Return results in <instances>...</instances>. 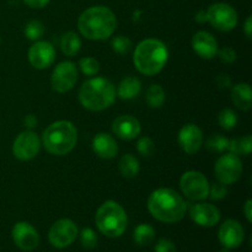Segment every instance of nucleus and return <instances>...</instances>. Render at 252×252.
Returning a JSON list of instances; mask_svg holds the SVG:
<instances>
[{
	"instance_id": "6ab92c4d",
	"label": "nucleus",
	"mask_w": 252,
	"mask_h": 252,
	"mask_svg": "<svg viewBox=\"0 0 252 252\" xmlns=\"http://www.w3.org/2000/svg\"><path fill=\"white\" fill-rule=\"evenodd\" d=\"M192 48L201 58L212 59L218 53V42L209 32L199 31L192 38Z\"/></svg>"
},
{
	"instance_id": "412c9836",
	"label": "nucleus",
	"mask_w": 252,
	"mask_h": 252,
	"mask_svg": "<svg viewBox=\"0 0 252 252\" xmlns=\"http://www.w3.org/2000/svg\"><path fill=\"white\" fill-rule=\"evenodd\" d=\"M251 88L249 84H236L231 89V100L238 108L243 111H249L251 108Z\"/></svg>"
},
{
	"instance_id": "c756f323",
	"label": "nucleus",
	"mask_w": 252,
	"mask_h": 252,
	"mask_svg": "<svg viewBox=\"0 0 252 252\" xmlns=\"http://www.w3.org/2000/svg\"><path fill=\"white\" fill-rule=\"evenodd\" d=\"M79 66H80V70L85 75L89 76L95 75L100 70V64H98V62L95 58H91V57H85V58L80 59Z\"/></svg>"
},
{
	"instance_id": "79ce46f5",
	"label": "nucleus",
	"mask_w": 252,
	"mask_h": 252,
	"mask_svg": "<svg viewBox=\"0 0 252 252\" xmlns=\"http://www.w3.org/2000/svg\"><path fill=\"white\" fill-rule=\"evenodd\" d=\"M25 125H26L29 128L36 127V125H37L36 117H34L33 115H29L26 118H25Z\"/></svg>"
},
{
	"instance_id": "4be33fe9",
	"label": "nucleus",
	"mask_w": 252,
	"mask_h": 252,
	"mask_svg": "<svg viewBox=\"0 0 252 252\" xmlns=\"http://www.w3.org/2000/svg\"><path fill=\"white\" fill-rule=\"evenodd\" d=\"M140 90H142V84H140L139 79L134 78V76H128L120 83L117 94L122 100H132L139 95Z\"/></svg>"
},
{
	"instance_id": "c85d7f7f",
	"label": "nucleus",
	"mask_w": 252,
	"mask_h": 252,
	"mask_svg": "<svg viewBox=\"0 0 252 252\" xmlns=\"http://www.w3.org/2000/svg\"><path fill=\"white\" fill-rule=\"evenodd\" d=\"M25 34L27 38L36 41L44 34V25L38 20H32L25 27Z\"/></svg>"
},
{
	"instance_id": "cd10ccee",
	"label": "nucleus",
	"mask_w": 252,
	"mask_h": 252,
	"mask_svg": "<svg viewBox=\"0 0 252 252\" xmlns=\"http://www.w3.org/2000/svg\"><path fill=\"white\" fill-rule=\"evenodd\" d=\"M206 145L211 152L223 153L224 150L228 149L229 140L220 134H213L207 139Z\"/></svg>"
},
{
	"instance_id": "bb28decb",
	"label": "nucleus",
	"mask_w": 252,
	"mask_h": 252,
	"mask_svg": "<svg viewBox=\"0 0 252 252\" xmlns=\"http://www.w3.org/2000/svg\"><path fill=\"white\" fill-rule=\"evenodd\" d=\"M218 121L221 128H224L226 130H230L233 128H235L236 123H238V116H236V113L233 110L225 108V110H223L219 113Z\"/></svg>"
},
{
	"instance_id": "4468645a",
	"label": "nucleus",
	"mask_w": 252,
	"mask_h": 252,
	"mask_svg": "<svg viewBox=\"0 0 252 252\" xmlns=\"http://www.w3.org/2000/svg\"><path fill=\"white\" fill-rule=\"evenodd\" d=\"M56 59V49L47 41H38L32 44L29 51V61L36 69H47Z\"/></svg>"
},
{
	"instance_id": "f03ea898",
	"label": "nucleus",
	"mask_w": 252,
	"mask_h": 252,
	"mask_svg": "<svg viewBox=\"0 0 252 252\" xmlns=\"http://www.w3.org/2000/svg\"><path fill=\"white\" fill-rule=\"evenodd\" d=\"M148 209L155 219L171 224L184 219L187 204L174 189H159L150 194Z\"/></svg>"
},
{
	"instance_id": "6e6552de",
	"label": "nucleus",
	"mask_w": 252,
	"mask_h": 252,
	"mask_svg": "<svg viewBox=\"0 0 252 252\" xmlns=\"http://www.w3.org/2000/svg\"><path fill=\"white\" fill-rule=\"evenodd\" d=\"M207 20L219 31H230L238 25V14L229 4L217 2L207 10Z\"/></svg>"
},
{
	"instance_id": "a211bd4d",
	"label": "nucleus",
	"mask_w": 252,
	"mask_h": 252,
	"mask_svg": "<svg viewBox=\"0 0 252 252\" xmlns=\"http://www.w3.org/2000/svg\"><path fill=\"white\" fill-rule=\"evenodd\" d=\"M140 123L130 115L118 116L112 125V130L118 138L123 140H132L140 134Z\"/></svg>"
},
{
	"instance_id": "ea45409f",
	"label": "nucleus",
	"mask_w": 252,
	"mask_h": 252,
	"mask_svg": "<svg viewBox=\"0 0 252 252\" xmlns=\"http://www.w3.org/2000/svg\"><path fill=\"white\" fill-rule=\"evenodd\" d=\"M244 213H245L246 219H248L249 223L252 221V201L251 199H248L245 203V207H244Z\"/></svg>"
},
{
	"instance_id": "aec40b11",
	"label": "nucleus",
	"mask_w": 252,
	"mask_h": 252,
	"mask_svg": "<svg viewBox=\"0 0 252 252\" xmlns=\"http://www.w3.org/2000/svg\"><path fill=\"white\" fill-rule=\"evenodd\" d=\"M93 149L102 159H113L118 153V145L115 138L107 133H98L93 140Z\"/></svg>"
},
{
	"instance_id": "393cba45",
	"label": "nucleus",
	"mask_w": 252,
	"mask_h": 252,
	"mask_svg": "<svg viewBox=\"0 0 252 252\" xmlns=\"http://www.w3.org/2000/svg\"><path fill=\"white\" fill-rule=\"evenodd\" d=\"M165 98H166V95H165L164 89L160 85H158V84H154V85L150 86L147 90V94H145L147 103L152 108L161 107L165 102Z\"/></svg>"
},
{
	"instance_id": "4c0bfd02",
	"label": "nucleus",
	"mask_w": 252,
	"mask_h": 252,
	"mask_svg": "<svg viewBox=\"0 0 252 252\" xmlns=\"http://www.w3.org/2000/svg\"><path fill=\"white\" fill-rule=\"evenodd\" d=\"M216 83L218 88L226 89L231 85V79L229 78L228 74H219L216 79Z\"/></svg>"
},
{
	"instance_id": "39448f33",
	"label": "nucleus",
	"mask_w": 252,
	"mask_h": 252,
	"mask_svg": "<svg viewBox=\"0 0 252 252\" xmlns=\"http://www.w3.org/2000/svg\"><path fill=\"white\" fill-rule=\"evenodd\" d=\"M78 142L75 126L69 121H58L46 128L42 137L43 147L52 155H65Z\"/></svg>"
},
{
	"instance_id": "c03bdc74",
	"label": "nucleus",
	"mask_w": 252,
	"mask_h": 252,
	"mask_svg": "<svg viewBox=\"0 0 252 252\" xmlns=\"http://www.w3.org/2000/svg\"><path fill=\"white\" fill-rule=\"evenodd\" d=\"M219 252H229V249H223V250H220Z\"/></svg>"
},
{
	"instance_id": "a19ab883",
	"label": "nucleus",
	"mask_w": 252,
	"mask_h": 252,
	"mask_svg": "<svg viewBox=\"0 0 252 252\" xmlns=\"http://www.w3.org/2000/svg\"><path fill=\"white\" fill-rule=\"evenodd\" d=\"M245 33H246V37L250 39L252 36V17L251 16H249L245 22Z\"/></svg>"
},
{
	"instance_id": "f8f14e48",
	"label": "nucleus",
	"mask_w": 252,
	"mask_h": 252,
	"mask_svg": "<svg viewBox=\"0 0 252 252\" xmlns=\"http://www.w3.org/2000/svg\"><path fill=\"white\" fill-rule=\"evenodd\" d=\"M39 148H41V140L38 135L32 130H26L21 134L17 135L12 145V153L16 159L21 161L31 160L38 154Z\"/></svg>"
},
{
	"instance_id": "dca6fc26",
	"label": "nucleus",
	"mask_w": 252,
	"mask_h": 252,
	"mask_svg": "<svg viewBox=\"0 0 252 252\" xmlns=\"http://www.w3.org/2000/svg\"><path fill=\"white\" fill-rule=\"evenodd\" d=\"M189 217L198 225L211 228L220 220V212L211 203H197L189 208Z\"/></svg>"
},
{
	"instance_id": "1a4fd4ad",
	"label": "nucleus",
	"mask_w": 252,
	"mask_h": 252,
	"mask_svg": "<svg viewBox=\"0 0 252 252\" xmlns=\"http://www.w3.org/2000/svg\"><path fill=\"white\" fill-rule=\"evenodd\" d=\"M214 171L219 182L224 185H230L240 179L243 174V164L238 155L229 153L217 160Z\"/></svg>"
},
{
	"instance_id": "2f4dec72",
	"label": "nucleus",
	"mask_w": 252,
	"mask_h": 252,
	"mask_svg": "<svg viewBox=\"0 0 252 252\" xmlns=\"http://www.w3.org/2000/svg\"><path fill=\"white\" fill-rule=\"evenodd\" d=\"M80 241L84 248L91 250L97 246V235L91 228H85L80 233Z\"/></svg>"
},
{
	"instance_id": "a878e982",
	"label": "nucleus",
	"mask_w": 252,
	"mask_h": 252,
	"mask_svg": "<svg viewBox=\"0 0 252 252\" xmlns=\"http://www.w3.org/2000/svg\"><path fill=\"white\" fill-rule=\"evenodd\" d=\"M134 241L140 246H147L153 243L155 238V230L149 224H140L135 228L133 234Z\"/></svg>"
},
{
	"instance_id": "37998d69",
	"label": "nucleus",
	"mask_w": 252,
	"mask_h": 252,
	"mask_svg": "<svg viewBox=\"0 0 252 252\" xmlns=\"http://www.w3.org/2000/svg\"><path fill=\"white\" fill-rule=\"evenodd\" d=\"M196 21L199 22V24H204V22L208 21V20H207V11H203V10H201V11L197 12Z\"/></svg>"
},
{
	"instance_id": "9b49d317",
	"label": "nucleus",
	"mask_w": 252,
	"mask_h": 252,
	"mask_svg": "<svg viewBox=\"0 0 252 252\" xmlns=\"http://www.w3.org/2000/svg\"><path fill=\"white\" fill-rule=\"evenodd\" d=\"M78 80V69L71 62H62L54 68L51 78V85L59 94L68 93Z\"/></svg>"
},
{
	"instance_id": "f257e3e1",
	"label": "nucleus",
	"mask_w": 252,
	"mask_h": 252,
	"mask_svg": "<svg viewBox=\"0 0 252 252\" xmlns=\"http://www.w3.org/2000/svg\"><path fill=\"white\" fill-rule=\"evenodd\" d=\"M80 33L88 39L103 41L112 36L117 27V19L111 9L106 6H91L80 15L78 21Z\"/></svg>"
},
{
	"instance_id": "72a5a7b5",
	"label": "nucleus",
	"mask_w": 252,
	"mask_h": 252,
	"mask_svg": "<svg viewBox=\"0 0 252 252\" xmlns=\"http://www.w3.org/2000/svg\"><path fill=\"white\" fill-rule=\"evenodd\" d=\"M226 194H228V189L221 182H217V184H213V186L209 187L208 196H211V198L214 199V201L223 199L224 197H226Z\"/></svg>"
},
{
	"instance_id": "0eeeda50",
	"label": "nucleus",
	"mask_w": 252,
	"mask_h": 252,
	"mask_svg": "<svg viewBox=\"0 0 252 252\" xmlns=\"http://www.w3.org/2000/svg\"><path fill=\"white\" fill-rule=\"evenodd\" d=\"M181 191L192 201H203L209 194V184L203 174L198 171H187L180 180Z\"/></svg>"
},
{
	"instance_id": "7c9ffc66",
	"label": "nucleus",
	"mask_w": 252,
	"mask_h": 252,
	"mask_svg": "<svg viewBox=\"0 0 252 252\" xmlns=\"http://www.w3.org/2000/svg\"><path fill=\"white\" fill-rule=\"evenodd\" d=\"M112 49L118 54H127L132 49V42L126 36H117L111 41Z\"/></svg>"
},
{
	"instance_id": "f704fd0d",
	"label": "nucleus",
	"mask_w": 252,
	"mask_h": 252,
	"mask_svg": "<svg viewBox=\"0 0 252 252\" xmlns=\"http://www.w3.org/2000/svg\"><path fill=\"white\" fill-rule=\"evenodd\" d=\"M217 54H219L220 61L226 64L234 63V62L236 61V52L234 51L233 48H229V47H225V48L220 49V51H218V53Z\"/></svg>"
},
{
	"instance_id": "2eb2a0df",
	"label": "nucleus",
	"mask_w": 252,
	"mask_h": 252,
	"mask_svg": "<svg viewBox=\"0 0 252 252\" xmlns=\"http://www.w3.org/2000/svg\"><path fill=\"white\" fill-rule=\"evenodd\" d=\"M219 241L225 249H236L244 241V228L238 220L228 219L224 221L219 229Z\"/></svg>"
},
{
	"instance_id": "c9c22d12",
	"label": "nucleus",
	"mask_w": 252,
	"mask_h": 252,
	"mask_svg": "<svg viewBox=\"0 0 252 252\" xmlns=\"http://www.w3.org/2000/svg\"><path fill=\"white\" fill-rule=\"evenodd\" d=\"M155 252H176V246L169 239H160L155 245Z\"/></svg>"
},
{
	"instance_id": "7ed1b4c3",
	"label": "nucleus",
	"mask_w": 252,
	"mask_h": 252,
	"mask_svg": "<svg viewBox=\"0 0 252 252\" xmlns=\"http://www.w3.org/2000/svg\"><path fill=\"white\" fill-rule=\"evenodd\" d=\"M169 51L166 46L159 39H144L137 46L134 51L135 68L144 75H155L166 64Z\"/></svg>"
},
{
	"instance_id": "423d86ee",
	"label": "nucleus",
	"mask_w": 252,
	"mask_h": 252,
	"mask_svg": "<svg viewBox=\"0 0 252 252\" xmlns=\"http://www.w3.org/2000/svg\"><path fill=\"white\" fill-rule=\"evenodd\" d=\"M95 221L98 230L108 238H118L122 235L128 224L126 211L115 201L105 202L97 209Z\"/></svg>"
},
{
	"instance_id": "20e7f679",
	"label": "nucleus",
	"mask_w": 252,
	"mask_h": 252,
	"mask_svg": "<svg viewBox=\"0 0 252 252\" xmlns=\"http://www.w3.org/2000/svg\"><path fill=\"white\" fill-rule=\"evenodd\" d=\"M115 86L105 78H94L85 81L79 91V101L90 111L106 110L115 102Z\"/></svg>"
},
{
	"instance_id": "f3484780",
	"label": "nucleus",
	"mask_w": 252,
	"mask_h": 252,
	"mask_svg": "<svg viewBox=\"0 0 252 252\" xmlns=\"http://www.w3.org/2000/svg\"><path fill=\"white\" fill-rule=\"evenodd\" d=\"M202 142H203V135L198 126L186 125L180 129L179 143L187 154H196L201 148Z\"/></svg>"
},
{
	"instance_id": "9d476101",
	"label": "nucleus",
	"mask_w": 252,
	"mask_h": 252,
	"mask_svg": "<svg viewBox=\"0 0 252 252\" xmlns=\"http://www.w3.org/2000/svg\"><path fill=\"white\" fill-rule=\"evenodd\" d=\"M78 236V226L70 219H59L49 229V243L57 249L71 245Z\"/></svg>"
},
{
	"instance_id": "b1692460",
	"label": "nucleus",
	"mask_w": 252,
	"mask_h": 252,
	"mask_svg": "<svg viewBox=\"0 0 252 252\" xmlns=\"http://www.w3.org/2000/svg\"><path fill=\"white\" fill-rule=\"evenodd\" d=\"M118 167H120L121 174L125 177H127V179H133V177H135L140 170L139 161H138L137 158L133 157L132 154L123 155V157L121 158Z\"/></svg>"
},
{
	"instance_id": "ddd939ff",
	"label": "nucleus",
	"mask_w": 252,
	"mask_h": 252,
	"mask_svg": "<svg viewBox=\"0 0 252 252\" xmlns=\"http://www.w3.org/2000/svg\"><path fill=\"white\" fill-rule=\"evenodd\" d=\"M12 240L22 251H33L38 246L39 235L31 224L20 221L12 228Z\"/></svg>"
},
{
	"instance_id": "5701e85b",
	"label": "nucleus",
	"mask_w": 252,
	"mask_h": 252,
	"mask_svg": "<svg viewBox=\"0 0 252 252\" xmlns=\"http://www.w3.org/2000/svg\"><path fill=\"white\" fill-rule=\"evenodd\" d=\"M61 47L62 52H63L65 56L68 57H74L79 51H80L81 47V39L75 32H66L63 34L61 41Z\"/></svg>"
},
{
	"instance_id": "58836bf2",
	"label": "nucleus",
	"mask_w": 252,
	"mask_h": 252,
	"mask_svg": "<svg viewBox=\"0 0 252 252\" xmlns=\"http://www.w3.org/2000/svg\"><path fill=\"white\" fill-rule=\"evenodd\" d=\"M24 2L32 9H42L48 4L49 0H24Z\"/></svg>"
},
{
	"instance_id": "e433bc0d",
	"label": "nucleus",
	"mask_w": 252,
	"mask_h": 252,
	"mask_svg": "<svg viewBox=\"0 0 252 252\" xmlns=\"http://www.w3.org/2000/svg\"><path fill=\"white\" fill-rule=\"evenodd\" d=\"M239 144H240V155H249L252 150V137L246 135L244 138H239Z\"/></svg>"
},
{
	"instance_id": "473e14b6",
	"label": "nucleus",
	"mask_w": 252,
	"mask_h": 252,
	"mask_svg": "<svg viewBox=\"0 0 252 252\" xmlns=\"http://www.w3.org/2000/svg\"><path fill=\"white\" fill-rule=\"evenodd\" d=\"M154 142L149 137H142L137 143V149L143 157H150L154 153Z\"/></svg>"
}]
</instances>
